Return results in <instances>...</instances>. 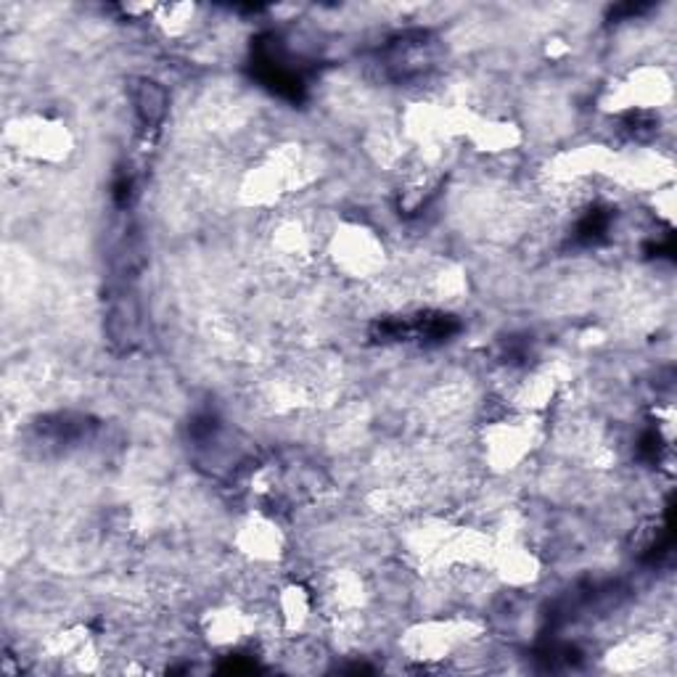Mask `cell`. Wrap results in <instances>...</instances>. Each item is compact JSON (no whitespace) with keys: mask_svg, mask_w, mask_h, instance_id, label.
<instances>
[{"mask_svg":"<svg viewBox=\"0 0 677 677\" xmlns=\"http://www.w3.org/2000/svg\"><path fill=\"white\" fill-rule=\"evenodd\" d=\"M138 328H141V313L135 297L128 294V291H120L117 297H111L107 310L109 339L114 341L117 347H122V350H130V347L138 341Z\"/></svg>","mask_w":677,"mask_h":677,"instance_id":"1","label":"cell"},{"mask_svg":"<svg viewBox=\"0 0 677 677\" xmlns=\"http://www.w3.org/2000/svg\"><path fill=\"white\" fill-rule=\"evenodd\" d=\"M133 107L138 120L148 130H157L167 117V90L161 88L157 80L141 77L133 83Z\"/></svg>","mask_w":677,"mask_h":677,"instance_id":"2","label":"cell"}]
</instances>
